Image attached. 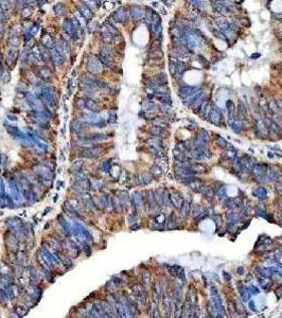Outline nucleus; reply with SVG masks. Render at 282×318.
Masks as SVG:
<instances>
[{
	"label": "nucleus",
	"mask_w": 282,
	"mask_h": 318,
	"mask_svg": "<svg viewBox=\"0 0 282 318\" xmlns=\"http://www.w3.org/2000/svg\"><path fill=\"white\" fill-rule=\"evenodd\" d=\"M189 168L191 169V171L193 172L194 174L195 173L203 174L207 172V168L205 167L204 165H200V163H192V165H190Z\"/></svg>",
	"instance_id": "14"
},
{
	"label": "nucleus",
	"mask_w": 282,
	"mask_h": 318,
	"mask_svg": "<svg viewBox=\"0 0 282 318\" xmlns=\"http://www.w3.org/2000/svg\"><path fill=\"white\" fill-rule=\"evenodd\" d=\"M130 16L135 20V21H138V20L142 19V18L144 17V13L141 8L132 7V9L130 10Z\"/></svg>",
	"instance_id": "10"
},
{
	"label": "nucleus",
	"mask_w": 282,
	"mask_h": 318,
	"mask_svg": "<svg viewBox=\"0 0 282 318\" xmlns=\"http://www.w3.org/2000/svg\"><path fill=\"white\" fill-rule=\"evenodd\" d=\"M255 195H256L257 197H259V198H264V197H266V190H265V188H263V187H259V188H257L256 190L254 191Z\"/></svg>",
	"instance_id": "20"
},
{
	"label": "nucleus",
	"mask_w": 282,
	"mask_h": 318,
	"mask_svg": "<svg viewBox=\"0 0 282 318\" xmlns=\"http://www.w3.org/2000/svg\"><path fill=\"white\" fill-rule=\"evenodd\" d=\"M275 36L277 37V38L279 39V40H282V30H278V31H276V34H275Z\"/></svg>",
	"instance_id": "35"
},
{
	"label": "nucleus",
	"mask_w": 282,
	"mask_h": 318,
	"mask_svg": "<svg viewBox=\"0 0 282 318\" xmlns=\"http://www.w3.org/2000/svg\"><path fill=\"white\" fill-rule=\"evenodd\" d=\"M257 133L260 136H267L268 135V127L265 124V122L263 121L262 118L258 117L257 119Z\"/></svg>",
	"instance_id": "7"
},
{
	"label": "nucleus",
	"mask_w": 282,
	"mask_h": 318,
	"mask_svg": "<svg viewBox=\"0 0 282 318\" xmlns=\"http://www.w3.org/2000/svg\"><path fill=\"white\" fill-rule=\"evenodd\" d=\"M114 16H115L114 18H115V20L117 22L124 24V22L128 19V17H130V12L126 11L124 8H120V9L114 14Z\"/></svg>",
	"instance_id": "5"
},
{
	"label": "nucleus",
	"mask_w": 282,
	"mask_h": 318,
	"mask_svg": "<svg viewBox=\"0 0 282 318\" xmlns=\"http://www.w3.org/2000/svg\"><path fill=\"white\" fill-rule=\"evenodd\" d=\"M226 107H227V109L229 111V114H234V105H233V102L230 101V100H228V101L226 102Z\"/></svg>",
	"instance_id": "26"
},
{
	"label": "nucleus",
	"mask_w": 282,
	"mask_h": 318,
	"mask_svg": "<svg viewBox=\"0 0 282 318\" xmlns=\"http://www.w3.org/2000/svg\"><path fill=\"white\" fill-rule=\"evenodd\" d=\"M31 13H32V10H30V8H26L22 12V15H24V17L28 18L31 15Z\"/></svg>",
	"instance_id": "34"
},
{
	"label": "nucleus",
	"mask_w": 282,
	"mask_h": 318,
	"mask_svg": "<svg viewBox=\"0 0 282 318\" xmlns=\"http://www.w3.org/2000/svg\"><path fill=\"white\" fill-rule=\"evenodd\" d=\"M143 281H144V283H146V284H149V283H150V281H151V275H150V273H148V271H146V273L143 274Z\"/></svg>",
	"instance_id": "32"
},
{
	"label": "nucleus",
	"mask_w": 282,
	"mask_h": 318,
	"mask_svg": "<svg viewBox=\"0 0 282 318\" xmlns=\"http://www.w3.org/2000/svg\"><path fill=\"white\" fill-rule=\"evenodd\" d=\"M223 275H224V277L226 278V280H227V281H229V280H230L229 275H228V274H226V273H223Z\"/></svg>",
	"instance_id": "37"
},
{
	"label": "nucleus",
	"mask_w": 282,
	"mask_h": 318,
	"mask_svg": "<svg viewBox=\"0 0 282 318\" xmlns=\"http://www.w3.org/2000/svg\"><path fill=\"white\" fill-rule=\"evenodd\" d=\"M188 186L190 187V188L192 189L193 191H195V192H202V190L204 189V184H203L200 180L198 179H192L191 181L188 182Z\"/></svg>",
	"instance_id": "12"
},
{
	"label": "nucleus",
	"mask_w": 282,
	"mask_h": 318,
	"mask_svg": "<svg viewBox=\"0 0 282 318\" xmlns=\"http://www.w3.org/2000/svg\"><path fill=\"white\" fill-rule=\"evenodd\" d=\"M189 68V65L182 61H176V75H182L184 71H187Z\"/></svg>",
	"instance_id": "13"
},
{
	"label": "nucleus",
	"mask_w": 282,
	"mask_h": 318,
	"mask_svg": "<svg viewBox=\"0 0 282 318\" xmlns=\"http://www.w3.org/2000/svg\"><path fill=\"white\" fill-rule=\"evenodd\" d=\"M155 82H156L157 84H159V85H167L168 79H167V75H165V73H160V74H158V75L156 76V81H155Z\"/></svg>",
	"instance_id": "21"
},
{
	"label": "nucleus",
	"mask_w": 282,
	"mask_h": 318,
	"mask_svg": "<svg viewBox=\"0 0 282 318\" xmlns=\"http://www.w3.org/2000/svg\"><path fill=\"white\" fill-rule=\"evenodd\" d=\"M211 294H212V307H214L217 313H222L223 312V303H222V299L220 295L217 294L215 287L211 288Z\"/></svg>",
	"instance_id": "3"
},
{
	"label": "nucleus",
	"mask_w": 282,
	"mask_h": 318,
	"mask_svg": "<svg viewBox=\"0 0 282 318\" xmlns=\"http://www.w3.org/2000/svg\"><path fill=\"white\" fill-rule=\"evenodd\" d=\"M205 95H206V93H205L204 90L198 91V92L196 93L195 97L192 99V101L190 102L189 106L191 107V108L195 109V111H198V108H200V105H202L203 101L205 100Z\"/></svg>",
	"instance_id": "4"
},
{
	"label": "nucleus",
	"mask_w": 282,
	"mask_h": 318,
	"mask_svg": "<svg viewBox=\"0 0 282 318\" xmlns=\"http://www.w3.org/2000/svg\"><path fill=\"white\" fill-rule=\"evenodd\" d=\"M252 171H254L255 175L258 179H262V178H266V173H267V170H266V165H261V163H258V165H255L252 167Z\"/></svg>",
	"instance_id": "6"
},
{
	"label": "nucleus",
	"mask_w": 282,
	"mask_h": 318,
	"mask_svg": "<svg viewBox=\"0 0 282 318\" xmlns=\"http://www.w3.org/2000/svg\"><path fill=\"white\" fill-rule=\"evenodd\" d=\"M170 201H171L172 205L177 209H180L182 203H184V198H182L181 194L179 192H174L170 195Z\"/></svg>",
	"instance_id": "9"
},
{
	"label": "nucleus",
	"mask_w": 282,
	"mask_h": 318,
	"mask_svg": "<svg viewBox=\"0 0 282 318\" xmlns=\"http://www.w3.org/2000/svg\"><path fill=\"white\" fill-rule=\"evenodd\" d=\"M87 107H88L89 109H91V111H97V109H98V104H97L96 102L89 101L88 103H87Z\"/></svg>",
	"instance_id": "27"
},
{
	"label": "nucleus",
	"mask_w": 282,
	"mask_h": 318,
	"mask_svg": "<svg viewBox=\"0 0 282 318\" xmlns=\"http://www.w3.org/2000/svg\"><path fill=\"white\" fill-rule=\"evenodd\" d=\"M197 137H200V139H203L204 141H206V142H208L209 141V135H208V132H206L205 130H200V132H198V135Z\"/></svg>",
	"instance_id": "22"
},
{
	"label": "nucleus",
	"mask_w": 282,
	"mask_h": 318,
	"mask_svg": "<svg viewBox=\"0 0 282 318\" xmlns=\"http://www.w3.org/2000/svg\"><path fill=\"white\" fill-rule=\"evenodd\" d=\"M209 118H210L211 123L215 124V125H219L222 121V111H220L217 107H214V108H212V111H210Z\"/></svg>",
	"instance_id": "8"
},
{
	"label": "nucleus",
	"mask_w": 282,
	"mask_h": 318,
	"mask_svg": "<svg viewBox=\"0 0 282 318\" xmlns=\"http://www.w3.org/2000/svg\"><path fill=\"white\" fill-rule=\"evenodd\" d=\"M200 90H202V88L198 86H188V85H184V86H181L179 88V90H178V95H179L186 102L189 101V104H190V102L192 101V99H193V98L196 95V93Z\"/></svg>",
	"instance_id": "1"
},
{
	"label": "nucleus",
	"mask_w": 282,
	"mask_h": 318,
	"mask_svg": "<svg viewBox=\"0 0 282 318\" xmlns=\"http://www.w3.org/2000/svg\"><path fill=\"white\" fill-rule=\"evenodd\" d=\"M169 68H170V72H171V74L175 76L176 75V61L170 62Z\"/></svg>",
	"instance_id": "24"
},
{
	"label": "nucleus",
	"mask_w": 282,
	"mask_h": 318,
	"mask_svg": "<svg viewBox=\"0 0 282 318\" xmlns=\"http://www.w3.org/2000/svg\"><path fill=\"white\" fill-rule=\"evenodd\" d=\"M41 41H43V47H46L47 49H49V48L52 49V48L54 47V41H53V39L50 37V35H48V34H43Z\"/></svg>",
	"instance_id": "15"
},
{
	"label": "nucleus",
	"mask_w": 282,
	"mask_h": 318,
	"mask_svg": "<svg viewBox=\"0 0 282 318\" xmlns=\"http://www.w3.org/2000/svg\"><path fill=\"white\" fill-rule=\"evenodd\" d=\"M40 75L43 76V78H48V76H50V69H48V68H41L40 69Z\"/></svg>",
	"instance_id": "29"
},
{
	"label": "nucleus",
	"mask_w": 282,
	"mask_h": 318,
	"mask_svg": "<svg viewBox=\"0 0 282 318\" xmlns=\"http://www.w3.org/2000/svg\"><path fill=\"white\" fill-rule=\"evenodd\" d=\"M150 56L152 59H162L163 53L161 51V48H152V50L150 52Z\"/></svg>",
	"instance_id": "18"
},
{
	"label": "nucleus",
	"mask_w": 282,
	"mask_h": 318,
	"mask_svg": "<svg viewBox=\"0 0 282 318\" xmlns=\"http://www.w3.org/2000/svg\"><path fill=\"white\" fill-rule=\"evenodd\" d=\"M180 215H181L184 219H187L188 217V215H189V203L186 201H184V203H182L181 207H180Z\"/></svg>",
	"instance_id": "16"
},
{
	"label": "nucleus",
	"mask_w": 282,
	"mask_h": 318,
	"mask_svg": "<svg viewBox=\"0 0 282 318\" xmlns=\"http://www.w3.org/2000/svg\"><path fill=\"white\" fill-rule=\"evenodd\" d=\"M190 307H192L194 309L196 305V302H197V295H196L195 291L194 290H190L188 292V296H187V301H186Z\"/></svg>",
	"instance_id": "11"
},
{
	"label": "nucleus",
	"mask_w": 282,
	"mask_h": 318,
	"mask_svg": "<svg viewBox=\"0 0 282 318\" xmlns=\"http://www.w3.org/2000/svg\"><path fill=\"white\" fill-rule=\"evenodd\" d=\"M54 10H55V12L59 14V15H63V14L65 13V11H66L65 7H64V5H62V3H59V5H55Z\"/></svg>",
	"instance_id": "23"
},
{
	"label": "nucleus",
	"mask_w": 282,
	"mask_h": 318,
	"mask_svg": "<svg viewBox=\"0 0 282 318\" xmlns=\"http://www.w3.org/2000/svg\"><path fill=\"white\" fill-rule=\"evenodd\" d=\"M268 108H269V111H271L273 115H278V114L281 113V109L279 108L277 102H275L274 100H271V102H268Z\"/></svg>",
	"instance_id": "17"
},
{
	"label": "nucleus",
	"mask_w": 282,
	"mask_h": 318,
	"mask_svg": "<svg viewBox=\"0 0 282 318\" xmlns=\"http://www.w3.org/2000/svg\"><path fill=\"white\" fill-rule=\"evenodd\" d=\"M256 57H260V54H259V53H255V54L252 55V59H256Z\"/></svg>",
	"instance_id": "38"
},
{
	"label": "nucleus",
	"mask_w": 282,
	"mask_h": 318,
	"mask_svg": "<svg viewBox=\"0 0 282 318\" xmlns=\"http://www.w3.org/2000/svg\"><path fill=\"white\" fill-rule=\"evenodd\" d=\"M243 273H244L243 267H240V268H238V274H239V275H243Z\"/></svg>",
	"instance_id": "36"
},
{
	"label": "nucleus",
	"mask_w": 282,
	"mask_h": 318,
	"mask_svg": "<svg viewBox=\"0 0 282 318\" xmlns=\"http://www.w3.org/2000/svg\"><path fill=\"white\" fill-rule=\"evenodd\" d=\"M233 167H234V169L237 170V171H242V169H243V165H242V161H241V160H238V159H236V160L233 161Z\"/></svg>",
	"instance_id": "28"
},
{
	"label": "nucleus",
	"mask_w": 282,
	"mask_h": 318,
	"mask_svg": "<svg viewBox=\"0 0 282 318\" xmlns=\"http://www.w3.org/2000/svg\"><path fill=\"white\" fill-rule=\"evenodd\" d=\"M277 104H278V106H279V108L281 109V111H282V101H278Z\"/></svg>",
	"instance_id": "39"
},
{
	"label": "nucleus",
	"mask_w": 282,
	"mask_h": 318,
	"mask_svg": "<svg viewBox=\"0 0 282 318\" xmlns=\"http://www.w3.org/2000/svg\"><path fill=\"white\" fill-rule=\"evenodd\" d=\"M194 8H197V9H205L207 5L206 0H188Z\"/></svg>",
	"instance_id": "19"
},
{
	"label": "nucleus",
	"mask_w": 282,
	"mask_h": 318,
	"mask_svg": "<svg viewBox=\"0 0 282 318\" xmlns=\"http://www.w3.org/2000/svg\"><path fill=\"white\" fill-rule=\"evenodd\" d=\"M239 24L243 27H250V21L248 18L246 17H241L239 18Z\"/></svg>",
	"instance_id": "25"
},
{
	"label": "nucleus",
	"mask_w": 282,
	"mask_h": 318,
	"mask_svg": "<svg viewBox=\"0 0 282 318\" xmlns=\"http://www.w3.org/2000/svg\"><path fill=\"white\" fill-rule=\"evenodd\" d=\"M7 20V14L3 9H0V21H5Z\"/></svg>",
	"instance_id": "33"
},
{
	"label": "nucleus",
	"mask_w": 282,
	"mask_h": 318,
	"mask_svg": "<svg viewBox=\"0 0 282 318\" xmlns=\"http://www.w3.org/2000/svg\"><path fill=\"white\" fill-rule=\"evenodd\" d=\"M216 138H217V143H219V144L221 145L222 147H227V142H226V141L224 140V139L222 138V137L217 136Z\"/></svg>",
	"instance_id": "31"
},
{
	"label": "nucleus",
	"mask_w": 282,
	"mask_h": 318,
	"mask_svg": "<svg viewBox=\"0 0 282 318\" xmlns=\"http://www.w3.org/2000/svg\"><path fill=\"white\" fill-rule=\"evenodd\" d=\"M197 59H198V62H200V63L202 64V65L204 66L205 68H209V66H210V64H209L208 62H207L206 59H205L204 57L202 56V55H198V56H197Z\"/></svg>",
	"instance_id": "30"
},
{
	"label": "nucleus",
	"mask_w": 282,
	"mask_h": 318,
	"mask_svg": "<svg viewBox=\"0 0 282 318\" xmlns=\"http://www.w3.org/2000/svg\"><path fill=\"white\" fill-rule=\"evenodd\" d=\"M191 156L196 159V160H202V159H207V158L211 157V154L209 151H207L206 149H203V147H195L194 149L191 151Z\"/></svg>",
	"instance_id": "2"
}]
</instances>
